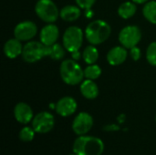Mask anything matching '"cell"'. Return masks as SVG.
<instances>
[{
  "mask_svg": "<svg viewBox=\"0 0 156 155\" xmlns=\"http://www.w3.org/2000/svg\"><path fill=\"white\" fill-rule=\"evenodd\" d=\"M72 150L76 155H101L104 143L98 137L81 135L74 141Z\"/></svg>",
  "mask_w": 156,
  "mask_h": 155,
  "instance_id": "6da1fadb",
  "label": "cell"
},
{
  "mask_svg": "<svg viewBox=\"0 0 156 155\" xmlns=\"http://www.w3.org/2000/svg\"><path fill=\"white\" fill-rule=\"evenodd\" d=\"M111 26L104 20L97 19L91 21L85 29V37L90 45H101L111 36Z\"/></svg>",
  "mask_w": 156,
  "mask_h": 155,
  "instance_id": "7a4b0ae2",
  "label": "cell"
},
{
  "mask_svg": "<svg viewBox=\"0 0 156 155\" xmlns=\"http://www.w3.org/2000/svg\"><path fill=\"white\" fill-rule=\"evenodd\" d=\"M59 74L63 82L69 86L80 84L85 78L84 69L73 58L62 60L59 67Z\"/></svg>",
  "mask_w": 156,
  "mask_h": 155,
  "instance_id": "3957f363",
  "label": "cell"
},
{
  "mask_svg": "<svg viewBox=\"0 0 156 155\" xmlns=\"http://www.w3.org/2000/svg\"><path fill=\"white\" fill-rule=\"evenodd\" d=\"M48 47L45 46L41 41L30 40L23 47L22 58L27 63H35L44 57H48Z\"/></svg>",
  "mask_w": 156,
  "mask_h": 155,
  "instance_id": "277c9868",
  "label": "cell"
},
{
  "mask_svg": "<svg viewBox=\"0 0 156 155\" xmlns=\"http://www.w3.org/2000/svg\"><path fill=\"white\" fill-rule=\"evenodd\" d=\"M83 33L82 29L77 26H71L68 27L62 37L63 46L66 50L69 53L80 50L83 42Z\"/></svg>",
  "mask_w": 156,
  "mask_h": 155,
  "instance_id": "5b68a950",
  "label": "cell"
},
{
  "mask_svg": "<svg viewBox=\"0 0 156 155\" xmlns=\"http://www.w3.org/2000/svg\"><path fill=\"white\" fill-rule=\"evenodd\" d=\"M35 12L42 21L48 24L55 23L59 16L58 8L52 0H38L35 5Z\"/></svg>",
  "mask_w": 156,
  "mask_h": 155,
  "instance_id": "8992f818",
  "label": "cell"
},
{
  "mask_svg": "<svg viewBox=\"0 0 156 155\" xmlns=\"http://www.w3.org/2000/svg\"><path fill=\"white\" fill-rule=\"evenodd\" d=\"M118 38L122 47L131 49L132 48L136 47L141 41L142 32L137 26H127L120 31Z\"/></svg>",
  "mask_w": 156,
  "mask_h": 155,
  "instance_id": "52a82bcc",
  "label": "cell"
},
{
  "mask_svg": "<svg viewBox=\"0 0 156 155\" xmlns=\"http://www.w3.org/2000/svg\"><path fill=\"white\" fill-rule=\"evenodd\" d=\"M31 122L37 133H48L55 126V118L48 111H41L34 116Z\"/></svg>",
  "mask_w": 156,
  "mask_h": 155,
  "instance_id": "ba28073f",
  "label": "cell"
},
{
  "mask_svg": "<svg viewBox=\"0 0 156 155\" xmlns=\"http://www.w3.org/2000/svg\"><path fill=\"white\" fill-rule=\"evenodd\" d=\"M37 33V26L33 21H22L14 28V37L18 40L30 41Z\"/></svg>",
  "mask_w": 156,
  "mask_h": 155,
  "instance_id": "9c48e42d",
  "label": "cell"
},
{
  "mask_svg": "<svg viewBox=\"0 0 156 155\" xmlns=\"http://www.w3.org/2000/svg\"><path fill=\"white\" fill-rule=\"evenodd\" d=\"M93 123V118L90 113L85 111L80 112L73 120L72 131L79 136L86 135L91 130Z\"/></svg>",
  "mask_w": 156,
  "mask_h": 155,
  "instance_id": "30bf717a",
  "label": "cell"
},
{
  "mask_svg": "<svg viewBox=\"0 0 156 155\" xmlns=\"http://www.w3.org/2000/svg\"><path fill=\"white\" fill-rule=\"evenodd\" d=\"M78 104L76 100L70 96H65L59 99L55 104V111L61 117L71 116L76 112Z\"/></svg>",
  "mask_w": 156,
  "mask_h": 155,
  "instance_id": "8fae6325",
  "label": "cell"
},
{
  "mask_svg": "<svg viewBox=\"0 0 156 155\" xmlns=\"http://www.w3.org/2000/svg\"><path fill=\"white\" fill-rule=\"evenodd\" d=\"M58 36H59L58 27L53 23L48 24L45 26H43L39 33L40 41L45 46H48V47L52 46L55 43H57Z\"/></svg>",
  "mask_w": 156,
  "mask_h": 155,
  "instance_id": "7c38bea8",
  "label": "cell"
},
{
  "mask_svg": "<svg viewBox=\"0 0 156 155\" xmlns=\"http://www.w3.org/2000/svg\"><path fill=\"white\" fill-rule=\"evenodd\" d=\"M14 116L16 122L21 124H27L32 122L34 113L31 107L26 102H18L14 108Z\"/></svg>",
  "mask_w": 156,
  "mask_h": 155,
  "instance_id": "4fadbf2b",
  "label": "cell"
},
{
  "mask_svg": "<svg viewBox=\"0 0 156 155\" xmlns=\"http://www.w3.org/2000/svg\"><path fill=\"white\" fill-rule=\"evenodd\" d=\"M128 57L127 48L122 46H116L111 48L107 53V61L112 66H118L122 64Z\"/></svg>",
  "mask_w": 156,
  "mask_h": 155,
  "instance_id": "5bb4252c",
  "label": "cell"
},
{
  "mask_svg": "<svg viewBox=\"0 0 156 155\" xmlns=\"http://www.w3.org/2000/svg\"><path fill=\"white\" fill-rule=\"evenodd\" d=\"M23 47L24 46H22L21 41L17 38H10L4 45V54L8 58H16L18 56L22 55Z\"/></svg>",
  "mask_w": 156,
  "mask_h": 155,
  "instance_id": "9a60e30c",
  "label": "cell"
},
{
  "mask_svg": "<svg viewBox=\"0 0 156 155\" xmlns=\"http://www.w3.org/2000/svg\"><path fill=\"white\" fill-rule=\"evenodd\" d=\"M80 91L87 100H94L99 95V88L94 80L86 79L80 83Z\"/></svg>",
  "mask_w": 156,
  "mask_h": 155,
  "instance_id": "2e32d148",
  "label": "cell"
},
{
  "mask_svg": "<svg viewBox=\"0 0 156 155\" xmlns=\"http://www.w3.org/2000/svg\"><path fill=\"white\" fill-rule=\"evenodd\" d=\"M81 8L79 5H68L59 10V16L66 22H73L80 18L81 15Z\"/></svg>",
  "mask_w": 156,
  "mask_h": 155,
  "instance_id": "e0dca14e",
  "label": "cell"
},
{
  "mask_svg": "<svg viewBox=\"0 0 156 155\" xmlns=\"http://www.w3.org/2000/svg\"><path fill=\"white\" fill-rule=\"evenodd\" d=\"M137 11V6L133 1H126L120 5L118 7V15L122 19H130L132 18Z\"/></svg>",
  "mask_w": 156,
  "mask_h": 155,
  "instance_id": "ac0fdd59",
  "label": "cell"
},
{
  "mask_svg": "<svg viewBox=\"0 0 156 155\" xmlns=\"http://www.w3.org/2000/svg\"><path fill=\"white\" fill-rule=\"evenodd\" d=\"M143 15L151 24L156 25V1L151 0L145 3L143 8Z\"/></svg>",
  "mask_w": 156,
  "mask_h": 155,
  "instance_id": "d6986e66",
  "label": "cell"
},
{
  "mask_svg": "<svg viewBox=\"0 0 156 155\" xmlns=\"http://www.w3.org/2000/svg\"><path fill=\"white\" fill-rule=\"evenodd\" d=\"M82 58L86 64H95L99 58V51L94 45H89L82 52Z\"/></svg>",
  "mask_w": 156,
  "mask_h": 155,
  "instance_id": "ffe728a7",
  "label": "cell"
},
{
  "mask_svg": "<svg viewBox=\"0 0 156 155\" xmlns=\"http://www.w3.org/2000/svg\"><path fill=\"white\" fill-rule=\"evenodd\" d=\"M65 52H66V48H64V46L58 43H55L54 45L48 47V57H49L51 59L56 61L62 60L65 57Z\"/></svg>",
  "mask_w": 156,
  "mask_h": 155,
  "instance_id": "44dd1931",
  "label": "cell"
},
{
  "mask_svg": "<svg viewBox=\"0 0 156 155\" xmlns=\"http://www.w3.org/2000/svg\"><path fill=\"white\" fill-rule=\"evenodd\" d=\"M101 72H102L101 69L99 65H96V64L88 65L84 69V77L85 79L95 80L98 78H100V76L101 75Z\"/></svg>",
  "mask_w": 156,
  "mask_h": 155,
  "instance_id": "7402d4cb",
  "label": "cell"
},
{
  "mask_svg": "<svg viewBox=\"0 0 156 155\" xmlns=\"http://www.w3.org/2000/svg\"><path fill=\"white\" fill-rule=\"evenodd\" d=\"M35 133H36V132L32 127L26 126V127H24V128H22L20 130L18 137H19L20 141L27 143V142H31L34 139Z\"/></svg>",
  "mask_w": 156,
  "mask_h": 155,
  "instance_id": "603a6c76",
  "label": "cell"
},
{
  "mask_svg": "<svg viewBox=\"0 0 156 155\" xmlns=\"http://www.w3.org/2000/svg\"><path fill=\"white\" fill-rule=\"evenodd\" d=\"M146 59L151 66L156 67V41L152 42L146 49Z\"/></svg>",
  "mask_w": 156,
  "mask_h": 155,
  "instance_id": "cb8c5ba5",
  "label": "cell"
},
{
  "mask_svg": "<svg viewBox=\"0 0 156 155\" xmlns=\"http://www.w3.org/2000/svg\"><path fill=\"white\" fill-rule=\"evenodd\" d=\"M77 5H79L81 9L89 10L95 4L96 0H75Z\"/></svg>",
  "mask_w": 156,
  "mask_h": 155,
  "instance_id": "d4e9b609",
  "label": "cell"
},
{
  "mask_svg": "<svg viewBox=\"0 0 156 155\" xmlns=\"http://www.w3.org/2000/svg\"><path fill=\"white\" fill-rule=\"evenodd\" d=\"M130 56L131 58L134 60V61H138L140 58H141V56H142V52H141V49L136 46V47H133L130 49Z\"/></svg>",
  "mask_w": 156,
  "mask_h": 155,
  "instance_id": "484cf974",
  "label": "cell"
},
{
  "mask_svg": "<svg viewBox=\"0 0 156 155\" xmlns=\"http://www.w3.org/2000/svg\"><path fill=\"white\" fill-rule=\"evenodd\" d=\"M70 54H71L72 58H73L74 60H76V61H78V60L80 58V57H82V54H80V50L75 51V52H72V53H70Z\"/></svg>",
  "mask_w": 156,
  "mask_h": 155,
  "instance_id": "4316f807",
  "label": "cell"
},
{
  "mask_svg": "<svg viewBox=\"0 0 156 155\" xmlns=\"http://www.w3.org/2000/svg\"><path fill=\"white\" fill-rule=\"evenodd\" d=\"M133 2H134L135 4H145L146 2H148L149 0H132Z\"/></svg>",
  "mask_w": 156,
  "mask_h": 155,
  "instance_id": "83f0119b",
  "label": "cell"
},
{
  "mask_svg": "<svg viewBox=\"0 0 156 155\" xmlns=\"http://www.w3.org/2000/svg\"><path fill=\"white\" fill-rule=\"evenodd\" d=\"M69 155H76V154H75V153H72V154H69Z\"/></svg>",
  "mask_w": 156,
  "mask_h": 155,
  "instance_id": "f1b7e54d",
  "label": "cell"
},
{
  "mask_svg": "<svg viewBox=\"0 0 156 155\" xmlns=\"http://www.w3.org/2000/svg\"><path fill=\"white\" fill-rule=\"evenodd\" d=\"M155 122H156V116H155Z\"/></svg>",
  "mask_w": 156,
  "mask_h": 155,
  "instance_id": "f546056e",
  "label": "cell"
}]
</instances>
